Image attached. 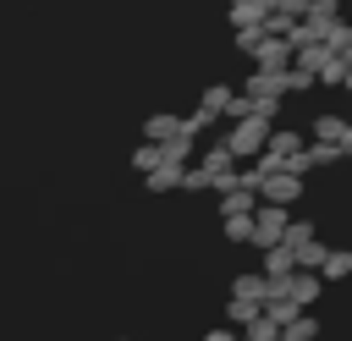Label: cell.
<instances>
[{"mask_svg": "<svg viewBox=\"0 0 352 341\" xmlns=\"http://www.w3.org/2000/svg\"><path fill=\"white\" fill-rule=\"evenodd\" d=\"M165 160H170V154H165V143H154V138H148V143H138V148H132V165H138V170H143V176H148V170H160V165H165Z\"/></svg>", "mask_w": 352, "mask_h": 341, "instance_id": "6", "label": "cell"}, {"mask_svg": "<svg viewBox=\"0 0 352 341\" xmlns=\"http://www.w3.org/2000/svg\"><path fill=\"white\" fill-rule=\"evenodd\" d=\"M226 143H231L236 154H264V148H270V116H242Z\"/></svg>", "mask_w": 352, "mask_h": 341, "instance_id": "1", "label": "cell"}, {"mask_svg": "<svg viewBox=\"0 0 352 341\" xmlns=\"http://www.w3.org/2000/svg\"><path fill=\"white\" fill-rule=\"evenodd\" d=\"M182 176H187V165H160V170H148V192H170V187H182Z\"/></svg>", "mask_w": 352, "mask_h": 341, "instance_id": "9", "label": "cell"}, {"mask_svg": "<svg viewBox=\"0 0 352 341\" xmlns=\"http://www.w3.org/2000/svg\"><path fill=\"white\" fill-rule=\"evenodd\" d=\"M270 148H275L280 160H292V154H302V138H297V132H270Z\"/></svg>", "mask_w": 352, "mask_h": 341, "instance_id": "14", "label": "cell"}, {"mask_svg": "<svg viewBox=\"0 0 352 341\" xmlns=\"http://www.w3.org/2000/svg\"><path fill=\"white\" fill-rule=\"evenodd\" d=\"M314 138H319V143H341V138H346V121H341V116H319V121H314Z\"/></svg>", "mask_w": 352, "mask_h": 341, "instance_id": "13", "label": "cell"}, {"mask_svg": "<svg viewBox=\"0 0 352 341\" xmlns=\"http://www.w3.org/2000/svg\"><path fill=\"white\" fill-rule=\"evenodd\" d=\"M154 143H170V138H182L187 132V121H176V116H148V126H143Z\"/></svg>", "mask_w": 352, "mask_h": 341, "instance_id": "8", "label": "cell"}, {"mask_svg": "<svg viewBox=\"0 0 352 341\" xmlns=\"http://www.w3.org/2000/svg\"><path fill=\"white\" fill-rule=\"evenodd\" d=\"M231 104H236V94L220 82V88H204V110L209 116H231Z\"/></svg>", "mask_w": 352, "mask_h": 341, "instance_id": "11", "label": "cell"}, {"mask_svg": "<svg viewBox=\"0 0 352 341\" xmlns=\"http://www.w3.org/2000/svg\"><path fill=\"white\" fill-rule=\"evenodd\" d=\"M226 319L248 330L253 319H264V302H253V297H231V302H226Z\"/></svg>", "mask_w": 352, "mask_h": 341, "instance_id": "7", "label": "cell"}, {"mask_svg": "<svg viewBox=\"0 0 352 341\" xmlns=\"http://www.w3.org/2000/svg\"><path fill=\"white\" fill-rule=\"evenodd\" d=\"M319 275L324 280H346L352 275V248H330V258L319 264Z\"/></svg>", "mask_w": 352, "mask_h": 341, "instance_id": "10", "label": "cell"}, {"mask_svg": "<svg viewBox=\"0 0 352 341\" xmlns=\"http://www.w3.org/2000/svg\"><path fill=\"white\" fill-rule=\"evenodd\" d=\"M286 292H292L302 308H314V302H319V292H324V275H319V270H297V275L286 280Z\"/></svg>", "mask_w": 352, "mask_h": 341, "instance_id": "4", "label": "cell"}, {"mask_svg": "<svg viewBox=\"0 0 352 341\" xmlns=\"http://www.w3.org/2000/svg\"><path fill=\"white\" fill-rule=\"evenodd\" d=\"M270 275H236L231 280V297H253V302H270Z\"/></svg>", "mask_w": 352, "mask_h": 341, "instance_id": "5", "label": "cell"}, {"mask_svg": "<svg viewBox=\"0 0 352 341\" xmlns=\"http://www.w3.org/2000/svg\"><path fill=\"white\" fill-rule=\"evenodd\" d=\"M204 341H242V336H236V330H231V324H220V330H209V336H204Z\"/></svg>", "mask_w": 352, "mask_h": 341, "instance_id": "15", "label": "cell"}, {"mask_svg": "<svg viewBox=\"0 0 352 341\" xmlns=\"http://www.w3.org/2000/svg\"><path fill=\"white\" fill-rule=\"evenodd\" d=\"M258 248H270V242H286V231H292V214H286V204H258Z\"/></svg>", "mask_w": 352, "mask_h": 341, "instance_id": "2", "label": "cell"}, {"mask_svg": "<svg viewBox=\"0 0 352 341\" xmlns=\"http://www.w3.org/2000/svg\"><path fill=\"white\" fill-rule=\"evenodd\" d=\"M286 341H319V319H314V314L302 308V314H297V319L286 324Z\"/></svg>", "mask_w": 352, "mask_h": 341, "instance_id": "12", "label": "cell"}, {"mask_svg": "<svg viewBox=\"0 0 352 341\" xmlns=\"http://www.w3.org/2000/svg\"><path fill=\"white\" fill-rule=\"evenodd\" d=\"M258 192H264V204H297L302 198V176L297 170H275V176L258 182Z\"/></svg>", "mask_w": 352, "mask_h": 341, "instance_id": "3", "label": "cell"}]
</instances>
